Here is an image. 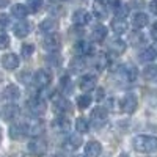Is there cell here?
Here are the masks:
<instances>
[{
	"label": "cell",
	"instance_id": "cell-23",
	"mask_svg": "<svg viewBox=\"0 0 157 157\" xmlns=\"http://www.w3.org/2000/svg\"><path fill=\"white\" fill-rule=\"evenodd\" d=\"M39 29L46 33H55V30L58 29V22L54 21V19H44L39 25Z\"/></svg>",
	"mask_w": 157,
	"mask_h": 157
},
{
	"label": "cell",
	"instance_id": "cell-14",
	"mask_svg": "<svg viewBox=\"0 0 157 157\" xmlns=\"http://www.w3.org/2000/svg\"><path fill=\"white\" fill-rule=\"evenodd\" d=\"M74 47H75V52H77L78 55H91L94 52L93 44L88 43V41H78Z\"/></svg>",
	"mask_w": 157,
	"mask_h": 157
},
{
	"label": "cell",
	"instance_id": "cell-2",
	"mask_svg": "<svg viewBox=\"0 0 157 157\" xmlns=\"http://www.w3.org/2000/svg\"><path fill=\"white\" fill-rule=\"evenodd\" d=\"M29 151L36 155V157H41L47 152V143L46 140H43L41 137H35L30 143H29Z\"/></svg>",
	"mask_w": 157,
	"mask_h": 157
},
{
	"label": "cell",
	"instance_id": "cell-36",
	"mask_svg": "<svg viewBox=\"0 0 157 157\" xmlns=\"http://www.w3.org/2000/svg\"><path fill=\"white\" fill-rule=\"evenodd\" d=\"M41 5H43V0H29V5H27V10H30V11H38L39 8H41Z\"/></svg>",
	"mask_w": 157,
	"mask_h": 157
},
{
	"label": "cell",
	"instance_id": "cell-40",
	"mask_svg": "<svg viewBox=\"0 0 157 157\" xmlns=\"http://www.w3.org/2000/svg\"><path fill=\"white\" fill-rule=\"evenodd\" d=\"M10 24V17L6 14H0V27H6Z\"/></svg>",
	"mask_w": 157,
	"mask_h": 157
},
{
	"label": "cell",
	"instance_id": "cell-43",
	"mask_svg": "<svg viewBox=\"0 0 157 157\" xmlns=\"http://www.w3.org/2000/svg\"><path fill=\"white\" fill-rule=\"evenodd\" d=\"M10 3V0H0V8H5Z\"/></svg>",
	"mask_w": 157,
	"mask_h": 157
},
{
	"label": "cell",
	"instance_id": "cell-31",
	"mask_svg": "<svg viewBox=\"0 0 157 157\" xmlns=\"http://www.w3.org/2000/svg\"><path fill=\"white\" fill-rule=\"evenodd\" d=\"M75 130L78 134H86L88 130H90V123L88 120H85V118H77L75 120Z\"/></svg>",
	"mask_w": 157,
	"mask_h": 157
},
{
	"label": "cell",
	"instance_id": "cell-49",
	"mask_svg": "<svg viewBox=\"0 0 157 157\" xmlns=\"http://www.w3.org/2000/svg\"><path fill=\"white\" fill-rule=\"evenodd\" d=\"M75 157H85V155H75Z\"/></svg>",
	"mask_w": 157,
	"mask_h": 157
},
{
	"label": "cell",
	"instance_id": "cell-15",
	"mask_svg": "<svg viewBox=\"0 0 157 157\" xmlns=\"http://www.w3.org/2000/svg\"><path fill=\"white\" fill-rule=\"evenodd\" d=\"M143 77L145 80L149 83H157V66L155 64H148V66L143 69Z\"/></svg>",
	"mask_w": 157,
	"mask_h": 157
},
{
	"label": "cell",
	"instance_id": "cell-30",
	"mask_svg": "<svg viewBox=\"0 0 157 157\" xmlns=\"http://www.w3.org/2000/svg\"><path fill=\"white\" fill-rule=\"evenodd\" d=\"M11 13H13V16H16V17H19V19H24L25 16L29 14V10H27V6H25V5L17 3V5H13Z\"/></svg>",
	"mask_w": 157,
	"mask_h": 157
},
{
	"label": "cell",
	"instance_id": "cell-3",
	"mask_svg": "<svg viewBox=\"0 0 157 157\" xmlns=\"http://www.w3.org/2000/svg\"><path fill=\"white\" fill-rule=\"evenodd\" d=\"M27 109H29V112H30L32 115L38 116V115H44V113H46L47 105H46L44 99H41V98H33V99H30V101L27 102Z\"/></svg>",
	"mask_w": 157,
	"mask_h": 157
},
{
	"label": "cell",
	"instance_id": "cell-22",
	"mask_svg": "<svg viewBox=\"0 0 157 157\" xmlns=\"http://www.w3.org/2000/svg\"><path fill=\"white\" fill-rule=\"evenodd\" d=\"M91 118L98 123H104V121H107V118H109V112L104 107H96L93 110V113H91Z\"/></svg>",
	"mask_w": 157,
	"mask_h": 157
},
{
	"label": "cell",
	"instance_id": "cell-33",
	"mask_svg": "<svg viewBox=\"0 0 157 157\" xmlns=\"http://www.w3.org/2000/svg\"><path fill=\"white\" fill-rule=\"evenodd\" d=\"M90 104H91V98L86 96V94L77 98V105H78V109H82V110H83V109H88Z\"/></svg>",
	"mask_w": 157,
	"mask_h": 157
},
{
	"label": "cell",
	"instance_id": "cell-11",
	"mask_svg": "<svg viewBox=\"0 0 157 157\" xmlns=\"http://www.w3.org/2000/svg\"><path fill=\"white\" fill-rule=\"evenodd\" d=\"M102 152V146L99 141H88L85 145V157H99Z\"/></svg>",
	"mask_w": 157,
	"mask_h": 157
},
{
	"label": "cell",
	"instance_id": "cell-29",
	"mask_svg": "<svg viewBox=\"0 0 157 157\" xmlns=\"http://www.w3.org/2000/svg\"><path fill=\"white\" fill-rule=\"evenodd\" d=\"M155 57H157V52L152 47H145L140 52V60L141 61H152V60H155Z\"/></svg>",
	"mask_w": 157,
	"mask_h": 157
},
{
	"label": "cell",
	"instance_id": "cell-41",
	"mask_svg": "<svg viewBox=\"0 0 157 157\" xmlns=\"http://www.w3.org/2000/svg\"><path fill=\"white\" fill-rule=\"evenodd\" d=\"M151 36H152L154 39H157V22L152 24V27H151Z\"/></svg>",
	"mask_w": 157,
	"mask_h": 157
},
{
	"label": "cell",
	"instance_id": "cell-19",
	"mask_svg": "<svg viewBox=\"0 0 157 157\" xmlns=\"http://www.w3.org/2000/svg\"><path fill=\"white\" fill-rule=\"evenodd\" d=\"M110 50L113 55H123L126 52V43L123 39H115V41L110 43Z\"/></svg>",
	"mask_w": 157,
	"mask_h": 157
},
{
	"label": "cell",
	"instance_id": "cell-18",
	"mask_svg": "<svg viewBox=\"0 0 157 157\" xmlns=\"http://www.w3.org/2000/svg\"><path fill=\"white\" fill-rule=\"evenodd\" d=\"M148 22H149V17H148V14H145V13H137V14H134V17H132V25L135 29L146 27Z\"/></svg>",
	"mask_w": 157,
	"mask_h": 157
},
{
	"label": "cell",
	"instance_id": "cell-26",
	"mask_svg": "<svg viewBox=\"0 0 157 157\" xmlns=\"http://www.w3.org/2000/svg\"><path fill=\"white\" fill-rule=\"evenodd\" d=\"M52 102H54V105H55V109H57L58 112H64V110L69 109L68 101L63 99V98L58 96V94H54V96H52Z\"/></svg>",
	"mask_w": 157,
	"mask_h": 157
},
{
	"label": "cell",
	"instance_id": "cell-38",
	"mask_svg": "<svg viewBox=\"0 0 157 157\" xmlns=\"http://www.w3.org/2000/svg\"><path fill=\"white\" fill-rule=\"evenodd\" d=\"M60 57H58V54H57V52H50V55L47 57V63L49 64H54V66H58V64H60Z\"/></svg>",
	"mask_w": 157,
	"mask_h": 157
},
{
	"label": "cell",
	"instance_id": "cell-42",
	"mask_svg": "<svg viewBox=\"0 0 157 157\" xmlns=\"http://www.w3.org/2000/svg\"><path fill=\"white\" fill-rule=\"evenodd\" d=\"M104 94H105V93H104V90H98V93H96V99H98V101L104 99Z\"/></svg>",
	"mask_w": 157,
	"mask_h": 157
},
{
	"label": "cell",
	"instance_id": "cell-13",
	"mask_svg": "<svg viewBox=\"0 0 157 157\" xmlns=\"http://www.w3.org/2000/svg\"><path fill=\"white\" fill-rule=\"evenodd\" d=\"M91 21V14L85 10H77L72 14V22L75 25H86Z\"/></svg>",
	"mask_w": 157,
	"mask_h": 157
},
{
	"label": "cell",
	"instance_id": "cell-24",
	"mask_svg": "<svg viewBox=\"0 0 157 157\" xmlns=\"http://www.w3.org/2000/svg\"><path fill=\"white\" fill-rule=\"evenodd\" d=\"M112 30H113L116 35L126 33V30H127V22H126V19H115V21L112 22Z\"/></svg>",
	"mask_w": 157,
	"mask_h": 157
},
{
	"label": "cell",
	"instance_id": "cell-1",
	"mask_svg": "<svg viewBox=\"0 0 157 157\" xmlns=\"http://www.w3.org/2000/svg\"><path fill=\"white\" fill-rule=\"evenodd\" d=\"M132 146L135 151L149 154L157 151V137L154 135H137L132 140Z\"/></svg>",
	"mask_w": 157,
	"mask_h": 157
},
{
	"label": "cell",
	"instance_id": "cell-39",
	"mask_svg": "<svg viewBox=\"0 0 157 157\" xmlns=\"http://www.w3.org/2000/svg\"><path fill=\"white\" fill-rule=\"evenodd\" d=\"M60 83H61V88H63L64 91H71V80H69V77H68V75L61 77Z\"/></svg>",
	"mask_w": 157,
	"mask_h": 157
},
{
	"label": "cell",
	"instance_id": "cell-12",
	"mask_svg": "<svg viewBox=\"0 0 157 157\" xmlns=\"http://www.w3.org/2000/svg\"><path fill=\"white\" fill-rule=\"evenodd\" d=\"M13 30H14V35L17 38H25L32 32V25L27 21H21V22H17L14 27H13Z\"/></svg>",
	"mask_w": 157,
	"mask_h": 157
},
{
	"label": "cell",
	"instance_id": "cell-28",
	"mask_svg": "<svg viewBox=\"0 0 157 157\" xmlns=\"http://www.w3.org/2000/svg\"><path fill=\"white\" fill-rule=\"evenodd\" d=\"M44 132V123L43 121H35L29 126V135H33V137H38Z\"/></svg>",
	"mask_w": 157,
	"mask_h": 157
},
{
	"label": "cell",
	"instance_id": "cell-46",
	"mask_svg": "<svg viewBox=\"0 0 157 157\" xmlns=\"http://www.w3.org/2000/svg\"><path fill=\"white\" fill-rule=\"evenodd\" d=\"M0 143H2V129H0Z\"/></svg>",
	"mask_w": 157,
	"mask_h": 157
},
{
	"label": "cell",
	"instance_id": "cell-27",
	"mask_svg": "<svg viewBox=\"0 0 157 157\" xmlns=\"http://www.w3.org/2000/svg\"><path fill=\"white\" fill-rule=\"evenodd\" d=\"M82 145V137L80 135H69L66 143H64V146H66V149H77L78 146Z\"/></svg>",
	"mask_w": 157,
	"mask_h": 157
},
{
	"label": "cell",
	"instance_id": "cell-47",
	"mask_svg": "<svg viewBox=\"0 0 157 157\" xmlns=\"http://www.w3.org/2000/svg\"><path fill=\"white\" fill-rule=\"evenodd\" d=\"M49 157H58V155H54V154H52V155H49Z\"/></svg>",
	"mask_w": 157,
	"mask_h": 157
},
{
	"label": "cell",
	"instance_id": "cell-17",
	"mask_svg": "<svg viewBox=\"0 0 157 157\" xmlns=\"http://www.w3.org/2000/svg\"><path fill=\"white\" fill-rule=\"evenodd\" d=\"M105 36H107V29L104 27L102 24L96 25V27L93 29V32H91V38H93V41H96V43L104 41V39H105Z\"/></svg>",
	"mask_w": 157,
	"mask_h": 157
},
{
	"label": "cell",
	"instance_id": "cell-35",
	"mask_svg": "<svg viewBox=\"0 0 157 157\" xmlns=\"http://www.w3.org/2000/svg\"><path fill=\"white\" fill-rule=\"evenodd\" d=\"M129 41H130V44H132V46H138L140 43H143V35L141 33H137V32L130 33Z\"/></svg>",
	"mask_w": 157,
	"mask_h": 157
},
{
	"label": "cell",
	"instance_id": "cell-34",
	"mask_svg": "<svg viewBox=\"0 0 157 157\" xmlns=\"http://www.w3.org/2000/svg\"><path fill=\"white\" fill-rule=\"evenodd\" d=\"M33 52H35V46H33V44H24L22 49H21V54H22V57H25V58L32 57Z\"/></svg>",
	"mask_w": 157,
	"mask_h": 157
},
{
	"label": "cell",
	"instance_id": "cell-8",
	"mask_svg": "<svg viewBox=\"0 0 157 157\" xmlns=\"http://www.w3.org/2000/svg\"><path fill=\"white\" fill-rule=\"evenodd\" d=\"M52 82V74L46 69H39L35 72V83L39 88H46Z\"/></svg>",
	"mask_w": 157,
	"mask_h": 157
},
{
	"label": "cell",
	"instance_id": "cell-6",
	"mask_svg": "<svg viewBox=\"0 0 157 157\" xmlns=\"http://www.w3.org/2000/svg\"><path fill=\"white\" fill-rule=\"evenodd\" d=\"M137 107H138V101H137V98L134 94H127V96L123 98V101H121V110L124 113H129V115L134 113L137 110Z\"/></svg>",
	"mask_w": 157,
	"mask_h": 157
},
{
	"label": "cell",
	"instance_id": "cell-50",
	"mask_svg": "<svg viewBox=\"0 0 157 157\" xmlns=\"http://www.w3.org/2000/svg\"><path fill=\"white\" fill-rule=\"evenodd\" d=\"M61 2H63V0H61ZM64 2H69V0H64Z\"/></svg>",
	"mask_w": 157,
	"mask_h": 157
},
{
	"label": "cell",
	"instance_id": "cell-4",
	"mask_svg": "<svg viewBox=\"0 0 157 157\" xmlns=\"http://www.w3.org/2000/svg\"><path fill=\"white\" fill-rule=\"evenodd\" d=\"M25 135H29V124H25V123H14L10 127V137L13 140H22Z\"/></svg>",
	"mask_w": 157,
	"mask_h": 157
},
{
	"label": "cell",
	"instance_id": "cell-20",
	"mask_svg": "<svg viewBox=\"0 0 157 157\" xmlns=\"http://www.w3.org/2000/svg\"><path fill=\"white\" fill-rule=\"evenodd\" d=\"M54 127L57 130H60V132H68L69 127H71V123H69V120L66 116H58L54 121Z\"/></svg>",
	"mask_w": 157,
	"mask_h": 157
},
{
	"label": "cell",
	"instance_id": "cell-21",
	"mask_svg": "<svg viewBox=\"0 0 157 157\" xmlns=\"http://www.w3.org/2000/svg\"><path fill=\"white\" fill-rule=\"evenodd\" d=\"M113 13H115V16L116 19H126L127 14H129V8L120 2H115L113 3Z\"/></svg>",
	"mask_w": 157,
	"mask_h": 157
},
{
	"label": "cell",
	"instance_id": "cell-9",
	"mask_svg": "<svg viewBox=\"0 0 157 157\" xmlns=\"http://www.w3.org/2000/svg\"><path fill=\"white\" fill-rule=\"evenodd\" d=\"M98 83V77L93 75V74H86L80 78V82H78V86H80L82 91H91V90H94Z\"/></svg>",
	"mask_w": 157,
	"mask_h": 157
},
{
	"label": "cell",
	"instance_id": "cell-10",
	"mask_svg": "<svg viewBox=\"0 0 157 157\" xmlns=\"http://www.w3.org/2000/svg\"><path fill=\"white\" fill-rule=\"evenodd\" d=\"M2 66L8 71H13L19 66V57L16 54H5L2 57Z\"/></svg>",
	"mask_w": 157,
	"mask_h": 157
},
{
	"label": "cell",
	"instance_id": "cell-5",
	"mask_svg": "<svg viewBox=\"0 0 157 157\" xmlns=\"http://www.w3.org/2000/svg\"><path fill=\"white\" fill-rule=\"evenodd\" d=\"M43 46H44L46 50L58 52V49H60V46H61V38H60V35H57V33H49V35L44 38Z\"/></svg>",
	"mask_w": 157,
	"mask_h": 157
},
{
	"label": "cell",
	"instance_id": "cell-7",
	"mask_svg": "<svg viewBox=\"0 0 157 157\" xmlns=\"http://www.w3.org/2000/svg\"><path fill=\"white\" fill-rule=\"evenodd\" d=\"M17 113H19V109L14 104H6V105L0 109V118L3 121H13L17 116Z\"/></svg>",
	"mask_w": 157,
	"mask_h": 157
},
{
	"label": "cell",
	"instance_id": "cell-45",
	"mask_svg": "<svg viewBox=\"0 0 157 157\" xmlns=\"http://www.w3.org/2000/svg\"><path fill=\"white\" fill-rule=\"evenodd\" d=\"M118 157H129V154H126V152H121V154L118 155Z\"/></svg>",
	"mask_w": 157,
	"mask_h": 157
},
{
	"label": "cell",
	"instance_id": "cell-32",
	"mask_svg": "<svg viewBox=\"0 0 157 157\" xmlns=\"http://www.w3.org/2000/svg\"><path fill=\"white\" fill-rule=\"evenodd\" d=\"M107 64H109V57L104 54V52H101V55L98 57V60H96V68L99 69V71H104L107 68Z\"/></svg>",
	"mask_w": 157,
	"mask_h": 157
},
{
	"label": "cell",
	"instance_id": "cell-37",
	"mask_svg": "<svg viewBox=\"0 0 157 157\" xmlns=\"http://www.w3.org/2000/svg\"><path fill=\"white\" fill-rule=\"evenodd\" d=\"M10 46V38L5 32H0V49H6Z\"/></svg>",
	"mask_w": 157,
	"mask_h": 157
},
{
	"label": "cell",
	"instance_id": "cell-44",
	"mask_svg": "<svg viewBox=\"0 0 157 157\" xmlns=\"http://www.w3.org/2000/svg\"><path fill=\"white\" fill-rule=\"evenodd\" d=\"M152 11H154L155 14H157V3H154V6H152Z\"/></svg>",
	"mask_w": 157,
	"mask_h": 157
},
{
	"label": "cell",
	"instance_id": "cell-48",
	"mask_svg": "<svg viewBox=\"0 0 157 157\" xmlns=\"http://www.w3.org/2000/svg\"><path fill=\"white\" fill-rule=\"evenodd\" d=\"M152 3H157V0H152Z\"/></svg>",
	"mask_w": 157,
	"mask_h": 157
},
{
	"label": "cell",
	"instance_id": "cell-16",
	"mask_svg": "<svg viewBox=\"0 0 157 157\" xmlns=\"http://www.w3.org/2000/svg\"><path fill=\"white\" fill-rule=\"evenodd\" d=\"M21 96V90L16 85H6L3 90V98L8 101H16Z\"/></svg>",
	"mask_w": 157,
	"mask_h": 157
},
{
	"label": "cell",
	"instance_id": "cell-25",
	"mask_svg": "<svg viewBox=\"0 0 157 157\" xmlns=\"http://www.w3.org/2000/svg\"><path fill=\"white\" fill-rule=\"evenodd\" d=\"M93 13H94V16L98 19H105L107 14H109V11H107V6L104 5L102 2H96L93 5Z\"/></svg>",
	"mask_w": 157,
	"mask_h": 157
}]
</instances>
